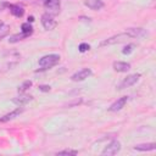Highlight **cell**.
<instances>
[{
	"label": "cell",
	"instance_id": "6da1fadb",
	"mask_svg": "<svg viewBox=\"0 0 156 156\" xmlns=\"http://www.w3.org/2000/svg\"><path fill=\"white\" fill-rule=\"evenodd\" d=\"M60 58H61V57H60L58 54H49V55L43 56V57L38 61V63H39V66L41 67L40 69H49V68L56 66V65L60 62Z\"/></svg>",
	"mask_w": 156,
	"mask_h": 156
},
{
	"label": "cell",
	"instance_id": "7a4b0ae2",
	"mask_svg": "<svg viewBox=\"0 0 156 156\" xmlns=\"http://www.w3.org/2000/svg\"><path fill=\"white\" fill-rule=\"evenodd\" d=\"M128 39H132L130 35L127 33V32H123V33H118L116 35H112L105 40H102L100 43V46H107V45H115V44H119V43H124L127 41Z\"/></svg>",
	"mask_w": 156,
	"mask_h": 156
},
{
	"label": "cell",
	"instance_id": "3957f363",
	"mask_svg": "<svg viewBox=\"0 0 156 156\" xmlns=\"http://www.w3.org/2000/svg\"><path fill=\"white\" fill-rule=\"evenodd\" d=\"M140 78V73H133V74H129L127 76L122 82L121 84L118 85V90H122V89H126V88H129L132 85H134Z\"/></svg>",
	"mask_w": 156,
	"mask_h": 156
},
{
	"label": "cell",
	"instance_id": "277c9868",
	"mask_svg": "<svg viewBox=\"0 0 156 156\" xmlns=\"http://www.w3.org/2000/svg\"><path fill=\"white\" fill-rule=\"evenodd\" d=\"M45 9L48 10V13L55 16L60 11V0H44L43 1Z\"/></svg>",
	"mask_w": 156,
	"mask_h": 156
},
{
	"label": "cell",
	"instance_id": "5b68a950",
	"mask_svg": "<svg viewBox=\"0 0 156 156\" xmlns=\"http://www.w3.org/2000/svg\"><path fill=\"white\" fill-rule=\"evenodd\" d=\"M119 150H121V143L118 140H112L108 145L105 146V149L102 150L101 154L110 156V155H116L117 152H119Z\"/></svg>",
	"mask_w": 156,
	"mask_h": 156
},
{
	"label": "cell",
	"instance_id": "8992f818",
	"mask_svg": "<svg viewBox=\"0 0 156 156\" xmlns=\"http://www.w3.org/2000/svg\"><path fill=\"white\" fill-rule=\"evenodd\" d=\"M41 24H43V27L46 30H51V29H54L57 26V22L54 20V16L52 15H50V13L46 12V13H44L41 16Z\"/></svg>",
	"mask_w": 156,
	"mask_h": 156
},
{
	"label": "cell",
	"instance_id": "52a82bcc",
	"mask_svg": "<svg viewBox=\"0 0 156 156\" xmlns=\"http://www.w3.org/2000/svg\"><path fill=\"white\" fill-rule=\"evenodd\" d=\"M90 76H91V69H90V68H82V69H79L78 72H76L74 74H72L71 79H72L73 82H82V80L87 79V78L90 77Z\"/></svg>",
	"mask_w": 156,
	"mask_h": 156
},
{
	"label": "cell",
	"instance_id": "ba28073f",
	"mask_svg": "<svg viewBox=\"0 0 156 156\" xmlns=\"http://www.w3.org/2000/svg\"><path fill=\"white\" fill-rule=\"evenodd\" d=\"M33 100V96L32 95H28V94H24V93H20V95L17 98H13L12 99V102L18 105V106H23L28 102H30Z\"/></svg>",
	"mask_w": 156,
	"mask_h": 156
},
{
	"label": "cell",
	"instance_id": "9c48e42d",
	"mask_svg": "<svg viewBox=\"0 0 156 156\" xmlns=\"http://www.w3.org/2000/svg\"><path fill=\"white\" fill-rule=\"evenodd\" d=\"M127 101H128V96H122V98L117 99V100L108 107V110H110L111 112H117V111H119V110H122V108L124 107V105L127 104Z\"/></svg>",
	"mask_w": 156,
	"mask_h": 156
},
{
	"label": "cell",
	"instance_id": "30bf717a",
	"mask_svg": "<svg viewBox=\"0 0 156 156\" xmlns=\"http://www.w3.org/2000/svg\"><path fill=\"white\" fill-rule=\"evenodd\" d=\"M22 112H23V107H17L16 110L11 111L10 113H6L5 116L0 117V123H5V122H9V121H11V119H13V118L18 117V116H20Z\"/></svg>",
	"mask_w": 156,
	"mask_h": 156
},
{
	"label": "cell",
	"instance_id": "8fae6325",
	"mask_svg": "<svg viewBox=\"0 0 156 156\" xmlns=\"http://www.w3.org/2000/svg\"><path fill=\"white\" fill-rule=\"evenodd\" d=\"M84 5L93 11H99L104 7L105 4L101 0H84Z\"/></svg>",
	"mask_w": 156,
	"mask_h": 156
},
{
	"label": "cell",
	"instance_id": "7c38bea8",
	"mask_svg": "<svg viewBox=\"0 0 156 156\" xmlns=\"http://www.w3.org/2000/svg\"><path fill=\"white\" fill-rule=\"evenodd\" d=\"M113 69L117 72H128L130 69V63L122 62V61H115L113 62Z\"/></svg>",
	"mask_w": 156,
	"mask_h": 156
},
{
	"label": "cell",
	"instance_id": "4fadbf2b",
	"mask_svg": "<svg viewBox=\"0 0 156 156\" xmlns=\"http://www.w3.org/2000/svg\"><path fill=\"white\" fill-rule=\"evenodd\" d=\"M7 6H9L10 12H11L15 17H22V16H23L24 9H23L22 6H20V5H13V4H9Z\"/></svg>",
	"mask_w": 156,
	"mask_h": 156
},
{
	"label": "cell",
	"instance_id": "5bb4252c",
	"mask_svg": "<svg viewBox=\"0 0 156 156\" xmlns=\"http://www.w3.org/2000/svg\"><path fill=\"white\" fill-rule=\"evenodd\" d=\"M126 32L130 35V38H141L146 35V32L143 28H128Z\"/></svg>",
	"mask_w": 156,
	"mask_h": 156
},
{
	"label": "cell",
	"instance_id": "9a60e30c",
	"mask_svg": "<svg viewBox=\"0 0 156 156\" xmlns=\"http://www.w3.org/2000/svg\"><path fill=\"white\" fill-rule=\"evenodd\" d=\"M155 149H156V144L155 143H146V144L134 145V150H138V151H152Z\"/></svg>",
	"mask_w": 156,
	"mask_h": 156
},
{
	"label": "cell",
	"instance_id": "2e32d148",
	"mask_svg": "<svg viewBox=\"0 0 156 156\" xmlns=\"http://www.w3.org/2000/svg\"><path fill=\"white\" fill-rule=\"evenodd\" d=\"M9 33H10V26H7V24H5L4 22L0 21V39L6 37Z\"/></svg>",
	"mask_w": 156,
	"mask_h": 156
},
{
	"label": "cell",
	"instance_id": "e0dca14e",
	"mask_svg": "<svg viewBox=\"0 0 156 156\" xmlns=\"http://www.w3.org/2000/svg\"><path fill=\"white\" fill-rule=\"evenodd\" d=\"M28 35L27 34H24V33H21V34H13V35H11L10 38H9V43H17V41H20V40H22V39H24V38H27Z\"/></svg>",
	"mask_w": 156,
	"mask_h": 156
},
{
	"label": "cell",
	"instance_id": "ac0fdd59",
	"mask_svg": "<svg viewBox=\"0 0 156 156\" xmlns=\"http://www.w3.org/2000/svg\"><path fill=\"white\" fill-rule=\"evenodd\" d=\"M21 28H22V33H24V34H27L28 37L33 33V27L29 24V22H26V23H23L22 26H21Z\"/></svg>",
	"mask_w": 156,
	"mask_h": 156
},
{
	"label": "cell",
	"instance_id": "d6986e66",
	"mask_svg": "<svg viewBox=\"0 0 156 156\" xmlns=\"http://www.w3.org/2000/svg\"><path fill=\"white\" fill-rule=\"evenodd\" d=\"M32 80H24L20 87H18V93H24L27 89H29L32 87Z\"/></svg>",
	"mask_w": 156,
	"mask_h": 156
},
{
	"label": "cell",
	"instance_id": "ffe728a7",
	"mask_svg": "<svg viewBox=\"0 0 156 156\" xmlns=\"http://www.w3.org/2000/svg\"><path fill=\"white\" fill-rule=\"evenodd\" d=\"M78 154V151L77 150H71V149H66V150H62V151H58L56 155H72V156H74V155H77Z\"/></svg>",
	"mask_w": 156,
	"mask_h": 156
},
{
	"label": "cell",
	"instance_id": "44dd1931",
	"mask_svg": "<svg viewBox=\"0 0 156 156\" xmlns=\"http://www.w3.org/2000/svg\"><path fill=\"white\" fill-rule=\"evenodd\" d=\"M134 48H135V45H134V44H128L127 46H124V48H123V50H122V54H124V55H128V54H130V52L134 50Z\"/></svg>",
	"mask_w": 156,
	"mask_h": 156
},
{
	"label": "cell",
	"instance_id": "7402d4cb",
	"mask_svg": "<svg viewBox=\"0 0 156 156\" xmlns=\"http://www.w3.org/2000/svg\"><path fill=\"white\" fill-rule=\"evenodd\" d=\"M89 49H90V45L87 44V43H82V44H79V46H78V50H79L80 52H85V51H88Z\"/></svg>",
	"mask_w": 156,
	"mask_h": 156
},
{
	"label": "cell",
	"instance_id": "603a6c76",
	"mask_svg": "<svg viewBox=\"0 0 156 156\" xmlns=\"http://www.w3.org/2000/svg\"><path fill=\"white\" fill-rule=\"evenodd\" d=\"M38 88H39L40 91H50V89H51L50 85H39Z\"/></svg>",
	"mask_w": 156,
	"mask_h": 156
},
{
	"label": "cell",
	"instance_id": "cb8c5ba5",
	"mask_svg": "<svg viewBox=\"0 0 156 156\" xmlns=\"http://www.w3.org/2000/svg\"><path fill=\"white\" fill-rule=\"evenodd\" d=\"M33 21H34V17H33V16L28 17V22H33Z\"/></svg>",
	"mask_w": 156,
	"mask_h": 156
}]
</instances>
